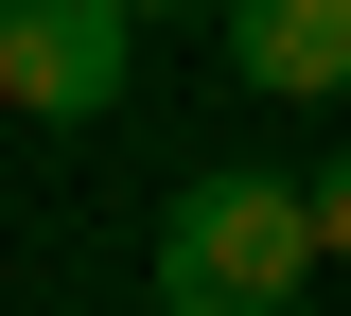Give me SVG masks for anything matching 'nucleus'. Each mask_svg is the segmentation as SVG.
Wrapping results in <instances>:
<instances>
[{"mask_svg":"<svg viewBox=\"0 0 351 316\" xmlns=\"http://www.w3.org/2000/svg\"><path fill=\"white\" fill-rule=\"evenodd\" d=\"M141 18H228V0H141Z\"/></svg>","mask_w":351,"mask_h":316,"instance_id":"nucleus-5","label":"nucleus"},{"mask_svg":"<svg viewBox=\"0 0 351 316\" xmlns=\"http://www.w3.org/2000/svg\"><path fill=\"white\" fill-rule=\"evenodd\" d=\"M228 71L263 106H351V0H228Z\"/></svg>","mask_w":351,"mask_h":316,"instance_id":"nucleus-3","label":"nucleus"},{"mask_svg":"<svg viewBox=\"0 0 351 316\" xmlns=\"http://www.w3.org/2000/svg\"><path fill=\"white\" fill-rule=\"evenodd\" d=\"M316 264H334L316 246V176H263V158L176 176V211H158V316H299Z\"/></svg>","mask_w":351,"mask_h":316,"instance_id":"nucleus-1","label":"nucleus"},{"mask_svg":"<svg viewBox=\"0 0 351 316\" xmlns=\"http://www.w3.org/2000/svg\"><path fill=\"white\" fill-rule=\"evenodd\" d=\"M316 246H334V264H351V141H334V158H316Z\"/></svg>","mask_w":351,"mask_h":316,"instance_id":"nucleus-4","label":"nucleus"},{"mask_svg":"<svg viewBox=\"0 0 351 316\" xmlns=\"http://www.w3.org/2000/svg\"><path fill=\"white\" fill-rule=\"evenodd\" d=\"M141 71V0H0V106L18 123H106Z\"/></svg>","mask_w":351,"mask_h":316,"instance_id":"nucleus-2","label":"nucleus"}]
</instances>
